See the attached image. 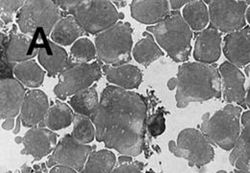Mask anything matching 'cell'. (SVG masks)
Wrapping results in <instances>:
<instances>
[{
    "mask_svg": "<svg viewBox=\"0 0 250 173\" xmlns=\"http://www.w3.org/2000/svg\"><path fill=\"white\" fill-rule=\"evenodd\" d=\"M91 119L97 142L126 156L142 153L147 104L141 94L119 86H107Z\"/></svg>",
    "mask_w": 250,
    "mask_h": 173,
    "instance_id": "1",
    "label": "cell"
},
{
    "mask_svg": "<svg viewBox=\"0 0 250 173\" xmlns=\"http://www.w3.org/2000/svg\"><path fill=\"white\" fill-rule=\"evenodd\" d=\"M176 106L184 109L191 102L219 99L222 94L221 77L215 65L185 63L178 68Z\"/></svg>",
    "mask_w": 250,
    "mask_h": 173,
    "instance_id": "2",
    "label": "cell"
},
{
    "mask_svg": "<svg viewBox=\"0 0 250 173\" xmlns=\"http://www.w3.org/2000/svg\"><path fill=\"white\" fill-rule=\"evenodd\" d=\"M146 31L153 35L160 46L176 63L187 61L191 50L192 32L178 11H172L161 22Z\"/></svg>",
    "mask_w": 250,
    "mask_h": 173,
    "instance_id": "3",
    "label": "cell"
},
{
    "mask_svg": "<svg viewBox=\"0 0 250 173\" xmlns=\"http://www.w3.org/2000/svg\"><path fill=\"white\" fill-rule=\"evenodd\" d=\"M242 112L241 107L228 104L214 114L207 113L202 116L200 131L210 143L226 151L233 150L242 133Z\"/></svg>",
    "mask_w": 250,
    "mask_h": 173,
    "instance_id": "4",
    "label": "cell"
},
{
    "mask_svg": "<svg viewBox=\"0 0 250 173\" xmlns=\"http://www.w3.org/2000/svg\"><path fill=\"white\" fill-rule=\"evenodd\" d=\"M62 11L49 0H28L18 12L17 23L21 33L40 40L47 39L61 20Z\"/></svg>",
    "mask_w": 250,
    "mask_h": 173,
    "instance_id": "5",
    "label": "cell"
},
{
    "mask_svg": "<svg viewBox=\"0 0 250 173\" xmlns=\"http://www.w3.org/2000/svg\"><path fill=\"white\" fill-rule=\"evenodd\" d=\"M133 29L128 22H118L95 38L98 61L107 65H123L131 61Z\"/></svg>",
    "mask_w": 250,
    "mask_h": 173,
    "instance_id": "6",
    "label": "cell"
},
{
    "mask_svg": "<svg viewBox=\"0 0 250 173\" xmlns=\"http://www.w3.org/2000/svg\"><path fill=\"white\" fill-rule=\"evenodd\" d=\"M168 149L175 157L188 161L190 168L201 169L215 158L213 145L200 130L194 128L181 131L176 143L173 141L168 143Z\"/></svg>",
    "mask_w": 250,
    "mask_h": 173,
    "instance_id": "7",
    "label": "cell"
},
{
    "mask_svg": "<svg viewBox=\"0 0 250 173\" xmlns=\"http://www.w3.org/2000/svg\"><path fill=\"white\" fill-rule=\"evenodd\" d=\"M70 16H73L85 32L100 34L118 23L124 16L110 1L106 0H80Z\"/></svg>",
    "mask_w": 250,
    "mask_h": 173,
    "instance_id": "8",
    "label": "cell"
},
{
    "mask_svg": "<svg viewBox=\"0 0 250 173\" xmlns=\"http://www.w3.org/2000/svg\"><path fill=\"white\" fill-rule=\"evenodd\" d=\"M250 1L215 0L210 2L209 16L211 24L219 32L230 34L245 28L246 12Z\"/></svg>",
    "mask_w": 250,
    "mask_h": 173,
    "instance_id": "9",
    "label": "cell"
},
{
    "mask_svg": "<svg viewBox=\"0 0 250 173\" xmlns=\"http://www.w3.org/2000/svg\"><path fill=\"white\" fill-rule=\"evenodd\" d=\"M102 76V68L98 62L76 65L68 68L59 76V82L54 87L55 95L60 99L74 95L87 89Z\"/></svg>",
    "mask_w": 250,
    "mask_h": 173,
    "instance_id": "10",
    "label": "cell"
},
{
    "mask_svg": "<svg viewBox=\"0 0 250 173\" xmlns=\"http://www.w3.org/2000/svg\"><path fill=\"white\" fill-rule=\"evenodd\" d=\"M44 40L20 33L18 27L14 25L9 35L1 34V61L13 65L30 61L39 54Z\"/></svg>",
    "mask_w": 250,
    "mask_h": 173,
    "instance_id": "11",
    "label": "cell"
},
{
    "mask_svg": "<svg viewBox=\"0 0 250 173\" xmlns=\"http://www.w3.org/2000/svg\"><path fill=\"white\" fill-rule=\"evenodd\" d=\"M94 148L89 144L78 143L71 135H65L56 145L47 165L49 168L58 165L82 172Z\"/></svg>",
    "mask_w": 250,
    "mask_h": 173,
    "instance_id": "12",
    "label": "cell"
},
{
    "mask_svg": "<svg viewBox=\"0 0 250 173\" xmlns=\"http://www.w3.org/2000/svg\"><path fill=\"white\" fill-rule=\"evenodd\" d=\"M219 70L224 100L229 104L235 103L246 108V77L243 72L229 62L222 63L219 65Z\"/></svg>",
    "mask_w": 250,
    "mask_h": 173,
    "instance_id": "13",
    "label": "cell"
},
{
    "mask_svg": "<svg viewBox=\"0 0 250 173\" xmlns=\"http://www.w3.org/2000/svg\"><path fill=\"white\" fill-rule=\"evenodd\" d=\"M223 53L237 67L250 64V26L227 34L223 39Z\"/></svg>",
    "mask_w": 250,
    "mask_h": 173,
    "instance_id": "14",
    "label": "cell"
},
{
    "mask_svg": "<svg viewBox=\"0 0 250 173\" xmlns=\"http://www.w3.org/2000/svg\"><path fill=\"white\" fill-rule=\"evenodd\" d=\"M22 155H31L34 161H40L54 151L57 145V136L49 129L34 127L24 135Z\"/></svg>",
    "mask_w": 250,
    "mask_h": 173,
    "instance_id": "15",
    "label": "cell"
},
{
    "mask_svg": "<svg viewBox=\"0 0 250 173\" xmlns=\"http://www.w3.org/2000/svg\"><path fill=\"white\" fill-rule=\"evenodd\" d=\"M25 88L15 78L0 81V116L2 119L15 117L21 110Z\"/></svg>",
    "mask_w": 250,
    "mask_h": 173,
    "instance_id": "16",
    "label": "cell"
},
{
    "mask_svg": "<svg viewBox=\"0 0 250 173\" xmlns=\"http://www.w3.org/2000/svg\"><path fill=\"white\" fill-rule=\"evenodd\" d=\"M221 54V36L212 25L200 31L195 38L193 57L206 65L216 63Z\"/></svg>",
    "mask_w": 250,
    "mask_h": 173,
    "instance_id": "17",
    "label": "cell"
},
{
    "mask_svg": "<svg viewBox=\"0 0 250 173\" xmlns=\"http://www.w3.org/2000/svg\"><path fill=\"white\" fill-rule=\"evenodd\" d=\"M49 108L48 98L43 91L39 89L27 91L20 115L23 126L34 127L38 124H42Z\"/></svg>",
    "mask_w": 250,
    "mask_h": 173,
    "instance_id": "18",
    "label": "cell"
},
{
    "mask_svg": "<svg viewBox=\"0 0 250 173\" xmlns=\"http://www.w3.org/2000/svg\"><path fill=\"white\" fill-rule=\"evenodd\" d=\"M131 16L144 24H157L170 14L169 1L133 0L130 4Z\"/></svg>",
    "mask_w": 250,
    "mask_h": 173,
    "instance_id": "19",
    "label": "cell"
},
{
    "mask_svg": "<svg viewBox=\"0 0 250 173\" xmlns=\"http://www.w3.org/2000/svg\"><path fill=\"white\" fill-rule=\"evenodd\" d=\"M38 59L40 64L47 71L48 75L54 77L62 74L70 68L69 56L60 45L45 39L39 50Z\"/></svg>",
    "mask_w": 250,
    "mask_h": 173,
    "instance_id": "20",
    "label": "cell"
},
{
    "mask_svg": "<svg viewBox=\"0 0 250 173\" xmlns=\"http://www.w3.org/2000/svg\"><path fill=\"white\" fill-rule=\"evenodd\" d=\"M244 126L240 139L229 156V162L237 173H250V111L241 117Z\"/></svg>",
    "mask_w": 250,
    "mask_h": 173,
    "instance_id": "21",
    "label": "cell"
},
{
    "mask_svg": "<svg viewBox=\"0 0 250 173\" xmlns=\"http://www.w3.org/2000/svg\"><path fill=\"white\" fill-rule=\"evenodd\" d=\"M102 71L111 84L126 90L139 87L143 81L141 69L132 65H102Z\"/></svg>",
    "mask_w": 250,
    "mask_h": 173,
    "instance_id": "22",
    "label": "cell"
},
{
    "mask_svg": "<svg viewBox=\"0 0 250 173\" xmlns=\"http://www.w3.org/2000/svg\"><path fill=\"white\" fill-rule=\"evenodd\" d=\"M85 33L73 16H66L61 19L53 29L50 38L58 45H70L78 41Z\"/></svg>",
    "mask_w": 250,
    "mask_h": 173,
    "instance_id": "23",
    "label": "cell"
},
{
    "mask_svg": "<svg viewBox=\"0 0 250 173\" xmlns=\"http://www.w3.org/2000/svg\"><path fill=\"white\" fill-rule=\"evenodd\" d=\"M133 56L139 64L148 66L159 58L163 57L164 52L158 46L153 35L145 32L143 38L133 48Z\"/></svg>",
    "mask_w": 250,
    "mask_h": 173,
    "instance_id": "24",
    "label": "cell"
},
{
    "mask_svg": "<svg viewBox=\"0 0 250 173\" xmlns=\"http://www.w3.org/2000/svg\"><path fill=\"white\" fill-rule=\"evenodd\" d=\"M99 102L100 99L98 98L96 86H91L74 94L69 100L71 108L77 115L87 116L89 118L96 112Z\"/></svg>",
    "mask_w": 250,
    "mask_h": 173,
    "instance_id": "25",
    "label": "cell"
},
{
    "mask_svg": "<svg viewBox=\"0 0 250 173\" xmlns=\"http://www.w3.org/2000/svg\"><path fill=\"white\" fill-rule=\"evenodd\" d=\"M182 17L188 27L193 31L204 30L210 21L209 10L207 9L205 2L199 0L189 1L187 5H185Z\"/></svg>",
    "mask_w": 250,
    "mask_h": 173,
    "instance_id": "26",
    "label": "cell"
},
{
    "mask_svg": "<svg viewBox=\"0 0 250 173\" xmlns=\"http://www.w3.org/2000/svg\"><path fill=\"white\" fill-rule=\"evenodd\" d=\"M74 120L72 110L66 104L57 101L52 105L40 127H48L51 131H57L68 127Z\"/></svg>",
    "mask_w": 250,
    "mask_h": 173,
    "instance_id": "27",
    "label": "cell"
},
{
    "mask_svg": "<svg viewBox=\"0 0 250 173\" xmlns=\"http://www.w3.org/2000/svg\"><path fill=\"white\" fill-rule=\"evenodd\" d=\"M45 72L34 61L20 63L14 68V75L22 85L29 87L42 86L44 80Z\"/></svg>",
    "mask_w": 250,
    "mask_h": 173,
    "instance_id": "28",
    "label": "cell"
},
{
    "mask_svg": "<svg viewBox=\"0 0 250 173\" xmlns=\"http://www.w3.org/2000/svg\"><path fill=\"white\" fill-rule=\"evenodd\" d=\"M116 165V156L109 150L93 152L81 173H112Z\"/></svg>",
    "mask_w": 250,
    "mask_h": 173,
    "instance_id": "29",
    "label": "cell"
},
{
    "mask_svg": "<svg viewBox=\"0 0 250 173\" xmlns=\"http://www.w3.org/2000/svg\"><path fill=\"white\" fill-rule=\"evenodd\" d=\"M96 55L94 43L87 38L79 39L73 43L69 52L70 67L89 64Z\"/></svg>",
    "mask_w": 250,
    "mask_h": 173,
    "instance_id": "30",
    "label": "cell"
},
{
    "mask_svg": "<svg viewBox=\"0 0 250 173\" xmlns=\"http://www.w3.org/2000/svg\"><path fill=\"white\" fill-rule=\"evenodd\" d=\"M74 126L71 136L80 144L92 143L95 137V127L93 121L87 116L74 115Z\"/></svg>",
    "mask_w": 250,
    "mask_h": 173,
    "instance_id": "31",
    "label": "cell"
},
{
    "mask_svg": "<svg viewBox=\"0 0 250 173\" xmlns=\"http://www.w3.org/2000/svg\"><path fill=\"white\" fill-rule=\"evenodd\" d=\"M25 1L22 0H1L0 11H1V25H7L12 22L15 14L22 8Z\"/></svg>",
    "mask_w": 250,
    "mask_h": 173,
    "instance_id": "32",
    "label": "cell"
},
{
    "mask_svg": "<svg viewBox=\"0 0 250 173\" xmlns=\"http://www.w3.org/2000/svg\"><path fill=\"white\" fill-rule=\"evenodd\" d=\"M146 128L151 137L157 138L166 131V118L163 111L150 115L146 120Z\"/></svg>",
    "mask_w": 250,
    "mask_h": 173,
    "instance_id": "33",
    "label": "cell"
},
{
    "mask_svg": "<svg viewBox=\"0 0 250 173\" xmlns=\"http://www.w3.org/2000/svg\"><path fill=\"white\" fill-rule=\"evenodd\" d=\"M144 165L138 161L128 162L120 165L112 173H143Z\"/></svg>",
    "mask_w": 250,
    "mask_h": 173,
    "instance_id": "34",
    "label": "cell"
},
{
    "mask_svg": "<svg viewBox=\"0 0 250 173\" xmlns=\"http://www.w3.org/2000/svg\"><path fill=\"white\" fill-rule=\"evenodd\" d=\"M18 173H47L45 165H40V166H34V167H27L22 166L21 171Z\"/></svg>",
    "mask_w": 250,
    "mask_h": 173,
    "instance_id": "35",
    "label": "cell"
},
{
    "mask_svg": "<svg viewBox=\"0 0 250 173\" xmlns=\"http://www.w3.org/2000/svg\"><path fill=\"white\" fill-rule=\"evenodd\" d=\"M49 173H78L77 171L70 169V168H66V167H62V166H56L53 167Z\"/></svg>",
    "mask_w": 250,
    "mask_h": 173,
    "instance_id": "36",
    "label": "cell"
},
{
    "mask_svg": "<svg viewBox=\"0 0 250 173\" xmlns=\"http://www.w3.org/2000/svg\"><path fill=\"white\" fill-rule=\"evenodd\" d=\"M189 1L188 0H185V1H180V0H171L169 1V6L173 11H177L179 10L181 7H183L185 4L187 5Z\"/></svg>",
    "mask_w": 250,
    "mask_h": 173,
    "instance_id": "37",
    "label": "cell"
},
{
    "mask_svg": "<svg viewBox=\"0 0 250 173\" xmlns=\"http://www.w3.org/2000/svg\"><path fill=\"white\" fill-rule=\"evenodd\" d=\"M15 124H16V122H15L14 117L7 118V119L4 121V123L2 124V128H3L4 130H6V131H10V130L14 129Z\"/></svg>",
    "mask_w": 250,
    "mask_h": 173,
    "instance_id": "38",
    "label": "cell"
},
{
    "mask_svg": "<svg viewBox=\"0 0 250 173\" xmlns=\"http://www.w3.org/2000/svg\"><path fill=\"white\" fill-rule=\"evenodd\" d=\"M167 87H168V89H170V90L176 88V87H177V79H176V78H171V79L167 82Z\"/></svg>",
    "mask_w": 250,
    "mask_h": 173,
    "instance_id": "39",
    "label": "cell"
},
{
    "mask_svg": "<svg viewBox=\"0 0 250 173\" xmlns=\"http://www.w3.org/2000/svg\"><path fill=\"white\" fill-rule=\"evenodd\" d=\"M131 161H133L132 158H131V156H126V155H125V156L120 157V159H119V165H123V164L131 162Z\"/></svg>",
    "mask_w": 250,
    "mask_h": 173,
    "instance_id": "40",
    "label": "cell"
},
{
    "mask_svg": "<svg viewBox=\"0 0 250 173\" xmlns=\"http://www.w3.org/2000/svg\"><path fill=\"white\" fill-rule=\"evenodd\" d=\"M21 116L18 117L17 119V122H16V128L14 129V134L17 135L18 133H20V130H21Z\"/></svg>",
    "mask_w": 250,
    "mask_h": 173,
    "instance_id": "41",
    "label": "cell"
},
{
    "mask_svg": "<svg viewBox=\"0 0 250 173\" xmlns=\"http://www.w3.org/2000/svg\"><path fill=\"white\" fill-rule=\"evenodd\" d=\"M246 106L249 107L250 109V86L247 90V95H246Z\"/></svg>",
    "mask_w": 250,
    "mask_h": 173,
    "instance_id": "42",
    "label": "cell"
},
{
    "mask_svg": "<svg viewBox=\"0 0 250 173\" xmlns=\"http://www.w3.org/2000/svg\"><path fill=\"white\" fill-rule=\"evenodd\" d=\"M113 3L117 4L118 7L122 8V7H125V5H126V3H127V1H114Z\"/></svg>",
    "mask_w": 250,
    "mask_h": 173,
    "instance_id": "43",
    "label": "cell"
},
{
    "mask_svg": "<svg viewBox=\"0 0 250 173\" xmlns=\"http://www.w3.org/2000/svg\"><path fill=\"white\" fill-rule=\"evenodd\" d=\"M246 20H247V22L250 23V6L248 7L247 12H246Z\"/></svg>",
    "mask_w": 250,
    "mask_h": 173,
    "instance_id": "44",
    "label": "cell"
},
{
    "mask_svg": "<svg viewBox=\"0 0 250 173\" xmlns=\"http://www.w3.org/2000/svg\"><path fill=\"white\" fill-rule=\"evenodd\" d=\"M245 71H246V73H247V74H248V75L250 77V64L249 65H247V66H246Z\"/></svg>",
    "mask_w": 250,
    "mask_h": 173,
    "instance_id": "45",
    "label": "cell"
},
{
    "mask_svg": "<svg viewBox=\"0 0 250 173\" xmlns=\"http://www.w3.org/2000/svg\"><path fill=\"white\" fill-rule=\"evenodd\" d=\"M16 142H17V144H22V143H23V139H21V138H16Z\"/></svg>",
    "mask_w": 250,
    "mask_h": 173,
    "instance_id": "46",
    "label": "cell"
},
{
    "mask_svg": "<svg viewBox=\"0 0 250 173\" xmlns=\"http://www.w3.org/2000/svg\"><path fill=\"white\" fill-rule=\"evenodd\" d=\"M217 173H227L226 172H224V171H219V172H218Z\"/></svg>",
    "mask_w": 250,
    "mask_h": 173,
    "instance_id": "47",
    "label": "cell"
}]
</instances>
